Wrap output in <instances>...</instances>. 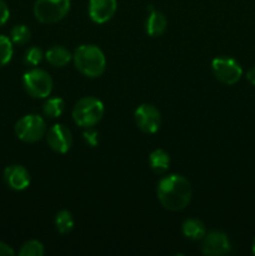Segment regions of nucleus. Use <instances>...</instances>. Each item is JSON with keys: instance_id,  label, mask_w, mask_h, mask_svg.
I'll return each instance as SVG.
<instances>
[{"instance_id": "1", "label": "nucleus", "mask_w": 255, "mask_h": 256, "mask_svg": "<svg viewBox=\"0 0 255 256\" xmlns=\"http://www.w3.org/2000/svg\"><path fill=\"white\" fill-rule=\"evenodd\" d=\"M158 199L170 212L185 209L192 200L190 182L182 175L172 174L164 176L158 184Z\"/></svg>"}, {"instance_id": "2", "label": "nucleus", "mask_w": 255, "mask_h": 256, "mask_svg": "<svg viewBox=\"0 0 255 256\" xmlns=\"http://www.w3.org/2000/svg\"><path fill=\"white\" fill-rule=\"evenodd\" d=\"M75 68L88 78H99L104 74L106 60L102 50L92 44L80 45L72 55Z\"/></svg>"}, {"instance_id": "3", "label": "nucleus", "mask_w": 255, "mask_h": 256, "mask_svg": "<svg viewBox=\"0 0 255 256\" xmlns=\"http://www.w3.org/2000/svg\"><path fill=\"white\" fill-rule=\"evenodd\" d=\"M104 115V105L94 96L82 98L72 108V119L75 124L90 129L102 120Z\"/></svg>"}, {"instance_id": "4", "label": "nucleus", "mask_w": 255, "mask_h": 256, "mask_svg": "<svg viewBox=\"0 0 255 256\" xmlns=\"http://www.w3.org/2000/svg\"><path fill=\"white\" fill-rule=\"evenodd\" d=\"M70 10V0H36L34 15L42 24H54L66 16Z\"/></svg>"}, {"instance_id": "5", "label": "nucleus", "mask_w": 255, "mask_h": 256, "mask_svg": "<svg viewBox=\"0 0 255 256\" xmlns=\"http://www.w3.org/2000/svg\"><path fill=\"white\" fill-rule=\"evenodd\" d=\"M46 132V124L40 115L28 114L15 124V134L24 142H36Z\"/></svg>"}, {"instance_id": "6", "label": "nucleus", "mask_w": 255, "mask_h": 256, "mask_svg": "<svg viewBox=\"0 0 255 256\" xmlns=\"http://www.w3.org/2000/svg\"><path fill=\"white\" fill-rule=\"evenodd\" d=\"M22 84L28 94L36 99H44L52 94V79L42 69H32L22 76Z\"/></svg>"}, {"instance_id": "7", "label": "nucleus", "mask_w": 255, "mask_h": 256, "mask_svg": "<svg viewBox=\"0 0 255 256\" xmlns=\"http://www.w3.org/2000/svg\"><path fill=\"white\" fill-rule=\"evenodd\" d=\"M212 69L215 78L226 85L236 84L242 76V69L232 58L219 56L212 62Z\"/></svg>"}, {"instance_id": "8", "label": "nucleus", "mask_w": 255, "mask_h": 256, "mask_svg": "<svg viewBox=\"0 0 255 256\" xmlns=\"http://www.w3.org/2000/svg\"><path fill=\"white\" fill-rule=\"evenodd\" d=\"M135 122L142 132L154 134L159 130L162 124L160 112L152 104H142L135 110Z\"/></svg>"}, {"instance_id": "9", "label": "nucleus", "mask_w": 255, "mask_h": 256, "mask_svg": "<svg viewBox=\"0 0 255 256\" xmlns=\"http://www.w3.org/2000/svg\"><path fill=\"white\" fill-rule=\"evenodd\" d=\"M202 252L209 256H222L229 252L230 242L222 232H210L202 239Z\"/></svg>"}, {"instance_id": "10", "label": "nucleus", "mask_w": 255, "mask_h": 256, "mask_svg": "<svg viewBox=\"0 0 255 256\" xmlns=\"http://www.w3.org/2000/svg\"><path fill=\"white\" fill-rule=\"evenodd\" d=\"M46 142L54 152L64 154L72 148V136L70 130L62 124H55L48 132Z\"/></svg>"}, {"instance_id": "11", "label": "nucleus", "mask_w": 255, "mask_h": 256, "mask_svg": "<svg viewBox=\"0 0 255 256\" xmlns=\"http://www.w3.org/2000/svg\"><path fill=\"white\" fill-rule=\"evenodd\" d=\"M116 0H89V16L96 24H104L114 16Z\"/></svg>"}, {"instance_id": "12", "label": "nucleus", "mask_w": 255, "mask_h": 256, "mask_svg": "<svg viewBox=\"0 0 255 256\" xmlns=\"http://www.w3.org/2000/svg\"><path fill=\"white\" fill-rule=\"evenodd\" d=\"M4 182L10 189L22 192L30 185V174L22 165H10L4 170Z\"/></svg>"}, {"instance_id": "13", "label": "nucleus", "mask_w": 255, "mask_h": 256, "mask_svg": "<svg viewBox=\"0 0 255 256\" xmlns=\"http://www.w3.org/2000/svg\"><path fill=\"white\" fill-rule=\"evenodd\" d=\"M166 25L168 20L165 15L158 10H152L149 16L146 18V22H145V30L150 36L156 38L164 34L165 30H166Z\"/></svg>"}, {"instance_id": "14", "label": "nucleus", "mask_w": 255, "mask_h": 256, "mask_svg": "<svg viewBox=\"0 0 255 256\" xmlns=\"http://www.w3.org/2000/svg\"><path fill=\"white\" fill-rule=\"evenodd\" d=\"M45 58L52 66L62 68L72 59V55L66 48L62 46V45H55L45 52Z\"/></svg>"}, {"instance_id": "15", "label": "nucleus", "mask_w": 255, "mask_h": 256, "mask_svg": "<svg viewBox=\"0 0 255 256\" xmlns=\"http://www.w3.org/2000/svg\"><path fill=\"white\" fill-rule=\"evenodd\" d=\"M182 234L190 240H202L206 234V229L202 220L192 218L182 222Z\"/></svg>"}, {"instance_id": "16", "label": "nucleus", "mask_w": 255, "mask_h": 256, "mask_svg": "<svg viewBox=\"0 0 255 256\" xmlns=\"http://www.w3.org/2000/svg\"><path fill=\"white\" fill-rule=\"evenodd\" d=\"M149 162L152 169L154 170L156 174H164L170 165V156L165 150L156 149L150 154Z\"/></svg>"}, {"instance_id": "17", "label": "nucleus", "mask_w": 255, "mask_h": 256, "mask_svg": "<svg viewBox=\"0 0 255 256\" xmlns=\"http://www.w3.org/2000/svg\"><path fill=\"white\" fill-rule=\"evenodd\" d=\"M55 226L60 234H68L74 228V219L72 212L68 210H60L55 216Z\"/></svg>"}, {"instance_id": "18", "label": "nucleus", "mask_w": 255, "mask_h": 256, "mask_svg": "<svg viewBox=\"0 0 255 256\" xmlns=\"http://www.w3.org/2000/svg\"><path fill=\"white\" fill-rule=\"evenodd\" d=\"M65 109V102L62 98H52V99H48V102L44 104L42 108V112L46 116L52 118H59L62 114Z\"/></svg>"}, {"instance_id": "19", "label": "nucleus", "mask_w": 255, "mask_h": 256, "mask_svg": "<svg viewBox=\"0 0 255 256\" xmlns=\"http://www.w3.org/2000/svg\"><path fill=\"white\" fill-rule=\"evenodd\" d=\"M30 36H32V32H30L29 28L24 24L15 25L14 28L10 32V39L14 44L18 45H24L26 44L30 40Z\"/></svg>"}, {"instance_id": "20", "label": "nucleus", "mask_w": 255, "mask_h": 256, "mask_svg": "<svg viewBox=\"0 0 255 256\" xmlns=\"http://www.w3.org/2000/svg\"><path fill=\"white\" fill-rule=\"evenodd\" d=\"M12 42L10 38L0 35V66H4L12 58Z\"/></svg>"}, {"instance_id": "21", "label": "nucleus", "mask_w": 255, "mask_h": 256, "mask_svg": "<svg viewBox=\"0 0 255 256\" xmlns=\"http://www.w3.org/2000/svg\"><path fill=\"white\" fill-rule=\"evenodd\" d=\"M20 256H42L44 255V245L38 240H29L22 246L19 252Z\"/></svg>"}, {"instance_id": "22", "label": "nucleus", "mask_w": 255, "mask_h": 256, "mask_svg": "<svg viewBox=\"0 0 255 256\" xmlns=\"http://www.w3.org/2000/svg\"><path fill=\"white\" fill-rule=\"evenodd\" d=\"M42 56H44V54H42V49H39L38 46H32L28 49V52H25V62L32 65V66H36V65L42 62Z\"/></svg>"}, {"instance_id": "23", "label": "nucleus", "mask_w": 255, "mask_h": 256, "mask_svg": "<svg viewBox=\"0 0 255 256\" xmlns=\"http://www.w3.org/2000/svg\"><path fill=\"white\" fill-rule=\"evenodd\" d=\"M9 16H10V12L6 2L0 0V26H2V25L9 20Z\"/></svg>"}, {"instance_id": "24", "label": "nucleus", "mask_w": 255, "mask_h": 256, "mask_svg": "<svg viewBox=\"0 0 255 256\" xmlns=\"http://www.w3.org/2000/svg\"><path fill=\"white\" fill-rule=\"evenodd\" d=\"M99 135H98L96 132H92V130H89V132H84V139L86 140V142L89 145H92V146H95V145L98 144V142H99Z\"/></svg>"}, {"instance_id": "25", "label": "nucleus", "mask_w": 255, "mask_h": 256, "mask_svg": "<svg viewBox=\"0 0 255 256\" xmlns=\"http://www.w3.org/2000/svg\"><path fill=\"white\" fill-rule=\"evenodd\" d=\"M14 254V250L10 245H8L6 242H0V256H12Z\"/></svg>"}, {"instance_id": "26", "label": "nucleus", "mask_w": 255, "mask_h": 256, "mask_svg": "<svg viewBox=\"0 0 255 256\" xmlns=\"http://www.w3.org/2000/svg\"><path fill=\"white\" fill-rule=\"evenodd\" d=\"M246 79L250 84L255 86V68H252V69L246 72Z\"/></svg>"}, {"instance_id": "27", "label": "nucleus", "mask_w": 255, "mask_h": 256, "mask_svg": "<svg viewBox=\"0 0 255 256\" xmlns=\"http://www.w3.org/2000/svg\"><path fill=\"white\" fill-rule=\"evenodd\" d=\"M252 252H254V255H255V239H254V242H252Z\"/></svg>"}]
</instances>
